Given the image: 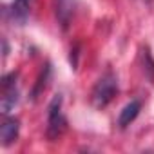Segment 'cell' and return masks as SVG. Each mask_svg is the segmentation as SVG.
Listing matches in <instances>:
<instances>
[{"label":"cell","instance_id":"1","mask_svg":"<svg viewBox=\"0 0 154 154\" xmlns=\"http://www.w3.org/2000/svg\"><path fill=\"white\" fill-rule=\"evenodd\" d=\"M118 93V80L112 72H107L105 76L96 82L94 89H93V103L98 107V109H103L105 105H109L112 102V98L116 96Z\"/></svg>","mask_w":154,"mask_h":154},{"label":"cell","instance_id":"2","mask_svg":"<svg viewBox=\"0 0 154 154\" xmlns=\"http://www.w3.org/2000/svg\"><path fill=\"white\" fill-rule=\"evenodd\" d=\"M65 125H67V122L62 112V94H56L51 100L49 109H47V138L49 140L58 138L63 132Z\"/></svg>","mask_w":154,"mask_h":154},{"label":"cell","instance_id":"3","mask_svg":"<svg viewBox=\"0 0 154 154\" xmlns=\"http://www.w3.org/2000/svg\"><path fill=\"white\" fill-rule=\"evenodd\" d=\"M18 131H20V122L18 118H6L2 122V127H0V140H2V145L8 147L11 145L17 138H18Z\"/></svg>","mask_w":154,"mask_h":154},{"label":"cell","instance_id":"4","mask_svg":"<svg viewBox=\"0 0 154 154\" xmlns=\"http://www.w3.org/2000/svg\"><path fill=\"white\" fill-rule=\"evenodd\" d=\"M74 6H76L74 0H54V8H56L54 13H56V18L63 29H67V26L74 15Z\"/></svg>","mask_w":154,"mask_h":154},{"label":"cell","instance_id":"5","mask_svg":"<svg viewBox=\"0 0 154 154\" xmlns=\"http://www.w3.org/2000/svg\"><path fill=\"white\" fill-rule=\"evenodd\" d=\"M140 111H141V102H140V100H131V102L122 109V112H120V116H118V127H120V129H125L127 125H131V123L138 118Z\"/></svg>","mask_w":154,"mask_h":154},{"label":"cell","instance_id":"6","mask_svg":"<svg viewBox=\"0 0 154 154\" xmlns=\"http://www.w3.org/2000/svg\"><path fill=\"white\" fill-rule=\"evenodd\" d=\"M29 8H31V0H13L9 6V15L17 24H26L29 18Z\"/></svg>","mask_w":154,"mask_h":154}]
</instances>
